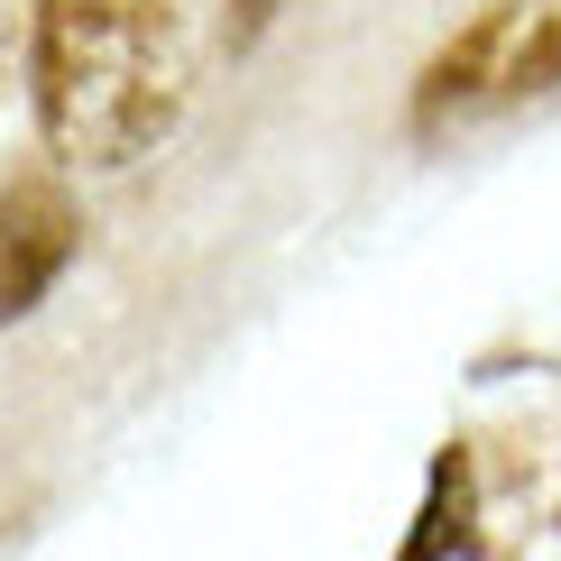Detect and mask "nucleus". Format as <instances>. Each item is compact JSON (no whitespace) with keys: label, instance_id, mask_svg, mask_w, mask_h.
<instances>
[{"label":"nucleus","instance_id":"39448f33","mask_svg":"<svg viewBox=\"0 0 561 561\" xmlns=\"http://www.w3.org/2000/svg\"><path fill=\"white\" fill-rule=\"evenodd\" d=\"M286 10V0H230V46H249V37H267V19Z\"/></svg>","mask_w":561,"mask_h":561},{"label":"nucleus","instance_id":"7ed1b4c3","mask_svg":"<svg viewBox=\"0 0 561 561\" xmlns=\"http://www.w3.org/2000/svg\"><path fill=\"white\" fill-rule=\"evenodd\" d=\"M83 230H75V203L56 184H10L0 194V322L37 313V295L75 267Z\"/></svg>","mask_w":561,"mask_h":561},{"label":"nucleus","instance_id":"f03ea898","mask_svg":"<svg viewBox=\"0 0 561 561\" xmlns=\"http://www.w3.org/2000/svg\"><path fill=\"white\" fill-rule=\"evenodd\" d=\"M561 83V0H497L424 65L414 121H460V111H497L525 92Z\"/></svg>","mask_w":561,"mask_h":561},{"label":"nucleus","instance_id":"20e7f679","mask_svg":"<svg viewBox=\"0 0 561 561\" xmlns=\"http://www.w3.org/2000/svg\"><path fill=\"white\" fill-rule=\"evenodd\" d=\"M460 543H470V460L442 451L433 460V497H424V534H414L396 561H442V552H460Z\"/></svg>","mask_w":561,"mask_h":561},{"label":"nucleus","instance_id":"f257e3e1","mask_svg":"<svg viewBox=\"0 0 561 561\" xmlns=\"http://www.w3.org/2000/svg\"><path fill=\"white\" fill-rule=\"evenodd\" d=\"M203 0H37L28 92L65 167L121 175L157 157L194 111Z\"/></svg>","mask_w":561,"mask_h":561}]
</instances>
